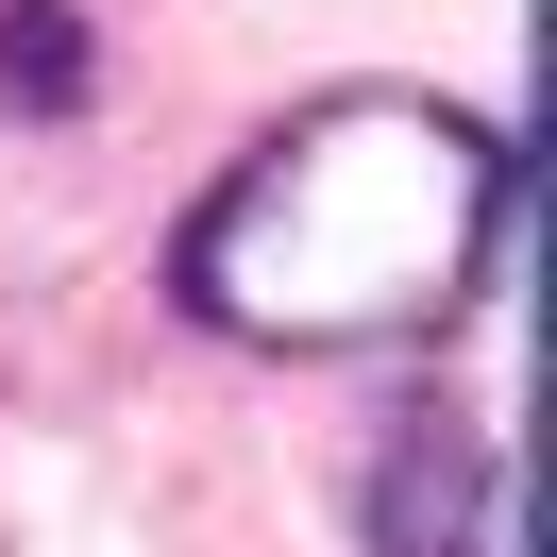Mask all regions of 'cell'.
<instances>
[{
    "mask_svg": "<svg viewBox=\"0 0 557 557\" xmlns=\"http://www.w3.org/2000/svg\"><path fill=\"white\" fill-rule=\"evenodd\" d=\"M507 271V136L456 102H305L203 186L170 287L253 355L440 338Z\"/></svg>",
    "mask_w": 557,
    "mask_h": 557,
    "instance_id": "obj_1",
    "label": "cell"
},
{
    "mask_svg": "<svg viewBox=\"0 0 557 557\" xmlns=\"http://www.w3.org/2000/svg\"><path fill=\"white\" fill-rule=\"evenodd\" d=\"M85 69H102V51H85L69 0H0V102L17 119H85Z\"/></svg>",
    "mask_w": 557,
    "mask_h": 557,
    "instance_id": "obj_2",
    "label": "cell"
}]
</instances>
